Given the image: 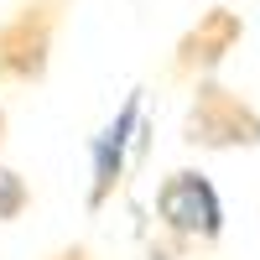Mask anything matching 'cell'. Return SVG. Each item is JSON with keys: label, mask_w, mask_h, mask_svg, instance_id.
I'll use <instances>...</instances> for the list:
<instances>
[{"label": "cell", "mask_w": 260, "mask_h": 260, "mask_svg": "<svg viewBox=\"0 0 260 260\" xmlns=\"http://www.w3.org/2000/svg\"><path fill=\"white\" fill-rule=\"evenodd\" d=\"M141 94H146V89H130L125 104L115 110V120L89 141V213L110 208V203H115V192L125 187L130 146L141 141V136H136V130H141Z\"/></svg>", "instance_id": "obj_5"}, {"label": "cell", "mask_w": 260, "mask_h": 260, "mask_svg": "<svg viewBox=\"0 0 260 260\" xmlns=\"http://www.w3.org/2000/svg\"><path fill=\"white\" fill-rule=\"evenodd\" d=\"M26 208H31V182L21 177L16 167L0 161V224H16Z\"/></svg>", "instance_id": "obj_6"}, {"label": "cell", "mask_w": 260, "mask_h": 260, "mask_svg": "<svg viewBox=\"0 0 260 260\" xmlns=\"http://www.w3.org/2000/svg\"><path fill=\"white\" fill-rule=\"evenodd\" d=\"M245 42V16L229 6H208L198 11V21L177 37L172 47V78L177 83H203L224 68V57Z\"/></svg>", "instance_id": "obj_4"}, {"label": "cell", "mask_w": 260, "mask_h": 260, "mask_svg": "<svg viewBox=\"0 0 260 260\" xmlns=\"http://www.w3.org/2000/svg\"><path fill=\"white\" fill-rule=\"evenodd\" d=\"M182 146L192 151H255L260 146V110L219 78L192 83L187 115H182Z\"/></svg>", "instance_id": "obj_2"}, {"label": "cell", "mask_w": 260, "mask_h": 260, "mask_svg": "<svg viewBox=\"0 0 260 260\" xmlns=\"http://www.w3.org/2000/svg\"><path fill=\"white\" fill-rule=\"evenodd\" d=\"M73 0H16L0 16V83L31 89L52 73V47Z\"/></svg>", "instance_id": "obj_1"}, {"label": "cell", "mask_w": 260, "mask_h": 260, "mask_svg": "<svg viewBox=\"0 0 260 260\" xmlns=\"http://www.w3.org/2000/svg\"><path fill=\"white\" fill-rule=\"evenodd\" d=\"M47 260H94V250H89V245H62V250H52Z\"/></svg>", "instance_id": "obj_7"}, {"label": "cell", "mask_w": 260, "mask_h": 260, "mask_svg": "<svg viewBox=\"0 0 260 260\" xmlns=\"http://www.w3.org/2000/svg\"><path fill=\"white\" fill-rule=\"evenodd\" d=\"M156 219L177 245H219L224 240V198L208 172L177 167L156 182Z\"/></svg>", "instance_id": "obj_3"}, {"label": "cell", "mask_w": 260, "mask_h": 260, "mask_svg": "<svg viewBox=\"0 0 260 260\" xmlns=\"http://www.w3.org/2000/svg\"><path fill=\"white\" fill-rule=\"evenodd\" d=\"M6 130H11V115H6V104H0V146H6Z\"/></svg>", "instance_id": "obj_8"}]
</instances>
